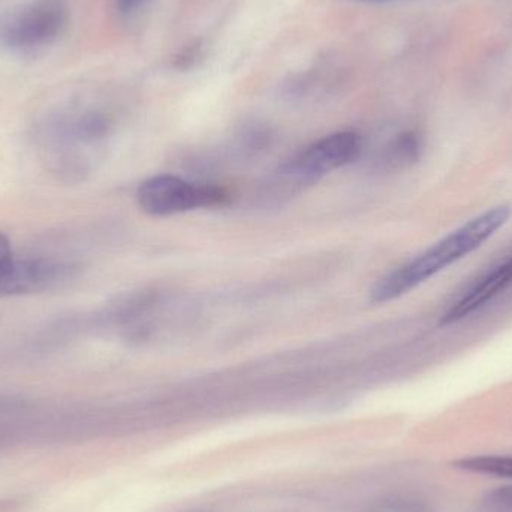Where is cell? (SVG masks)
Listing matches in <instances>:
<instances>
[{"instance_id": "cell-11", "label": "cell", "mask_w": 512, "mask_h": 512, "mask_svg": "<svg viewBox=\"0 0 512 512\" xmlns=\"http://www.w3.org/2000/svg\"><path fill=\"white\" fill-rule=\"evenodd\" d=\"M9 258H12L11 243H9L5 234L0 233V261Z\"/></svg>"}, {"instance_id": "cell-1", "label": "cell", "mask_w": 512, "mask_h": 512, "mask_svg": "<svg viewBox=\"0 0 512 512\" xmlns=\"http://www.w3.org/2000/svg\"><path fill=\"white\" fill-rule=\"evenodd\" d=\"M510 218L511 207L504 204L469 219L426 251L376 280L370 289V300L375 304L390 303L409 294L451 265L478 251L508 224Z\"/></svg>"}, {"instance_id": "cell-10", "label": "cell", "mask_w": 512, "mask_h": 512, "mask_svg": "<svg viewBox=\"0 0 512 512\" xmlns=\"http://www.w3.org/2000/svg\"><path fill=\"white\" fill-rule=\"evenodd\" d=\"M146 0H117V8L122 12H131L143 5Z\"/></svg>"}, {"instance_id": "cell-5", "label": "cell", "mask_w": 512, "mask_h": 512, "mask_svg": "<svg viewBox=\"0 0 512 512\" xmlns=\"http://www.w3.org/2000/svg\"><path fill=\"white\" fill-rule=\"evenodd\" d=\"M75 268L56 259H15L0 261V297L36 294L68 282Z\"/></svg>"}, {"instance_id": "cell-9", "label": "cell", "mask_w": 512, "mask_h": 512, "mask_svg": "<svg viewBox=\"0 0 512 512\" xmlns=\"http://www.w3.org/2000/svg\"><path fill=\"white\" fill-rule=\"evenodd\" d=\"M474 512H512V483L501 484L484 493Z\"/></svg>"}, {"instance_id": "cell-2", "label": "cell", "mask_w": 512, "mask_h": 512, "mask_svg": "<svg viewBox=\"0 0 512 512\" xmlns=\"http://www.w3.org/2000/svg\"><path fill=\"white\" fill-rule=\"evenodd\" d=\"M363 143L355 132L327 135L289 158L276 171L280 185L301 189L357 161Z\"/></svg>"}, {"instance_id": "cell-6", "label": "cell", "mask_w": 512, "mask_h": 512, "mask_svg": "<svg viewBox=\"0 0 512 512\" xmlns=\"http://www.w3.org/2000/svg\"><path fill=\"white\" fill-rule=\"evenodd\" d=\"M512 285V254L471 283L441 313L442 325L457 324L492 303Z\"/></svg>"}, {"instance_id": "cell-8", "label": "cell", "mask_w": 512, "mask_h": 512, "mask_svg": "<svg viewBox=\"0 0 512 512\" xmlns=\"http://www.w3.org/2000/svg\"><path fill=\"white\" fill-rule=\"evenodd\" d=\"M423 152V141L414 131L403 132L391 143L388 149V161L397 167H405L418 161Z\"/></svg>"}, {"instance_id": "cell-3", "label": "cell", "mask_w": 512, "mask_h": 512, "mask_svg": "<svg viewBox=\"0 0 512 512\" xmlns=\"http://www.w3.org/2000/svg\"><path fill=\"white\" fill-rule=\"evenodd\" d=\"M137 203L147 215L164 218L192 210L225 206L228 194L219 186L189 182L173 174H159L138 186Z\"/></svg>"}, {"instance_id": "cell-7", "label": "cell", "mask_w": 512, "mask_h": 512, "mask_svg": "<svg viewBox=\"0 0 512 512\" xmlns=\"http://www.w3.org/2000/svg\"><path fill=\"white\" fill-rule=\"evenodd\" d=\"M456 468L481 477L498 478L512 483V456L510 454H483L457 460Z\"/></svg>"}, {"instance_id": "cell-4", "label": "cell", "mask_w": 512, "mask_h": 512, "mask_svg": "<svg viewBox=\"0 0 512 512\" xmlns=\"http://www.w3.org/2000/svg\"><path fill=\"white\" fill-rule=\"evenodd\" d=\"M65 23V11L56 3L18 6L0 17V44L11 50L45 47L59 38Z\"/></svg>"}]
</instances>
